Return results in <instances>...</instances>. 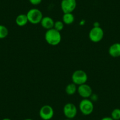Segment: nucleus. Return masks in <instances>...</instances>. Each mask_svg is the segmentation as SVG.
Masks as SVG:
<instances>
[{
  "label": "nucleus",
  "mask_w": 120,
  "mask_h": 120,
  "mask_svg": "<svg viewBox=\"0 0 120 120\" xmlns=\"http://www.w3.org/2000/svg\"><path fill=\"white\" fill-rule=\"evenodd\" d=\"M108 53L112 57L116 58L120 56V43L116 42L109 47Z\"/></svg>",
  "instance_id": "obj_10"
},
{
  "label": "nucleus",
  "mask_w": 120,
  "mask_h": 120,
  "mask_svg": "<svg viewBox=\"0 0 120 120\" xmlns=\"http://www.w3.org/2000/svg\"><path fill=\"white\" fill-rule=\"evenodd\" d=\"M63 113L67 118L72 119L77 114V108L74 104L69 102L67 103L63 108Z\"/></svg>",
  "instance_id": "obj_8"
},
{
  "label": "nucleus",
  "mask_w": 120,
  "mask_h": 120,
  "mask_svg": "<svg viewBox=\"0 0 120 120\" xmlns=\"http://www.w3.org/2000/svg\"><path fill=\"white\" fill-rule=\"evenodd\" d=\"M104 32L100 26H94L89 32V38L93 42H99L103 39Z\"/></svg>",
  "instance_id": "obj_5"
},
{
  "label": "nucleus",
  "mask_w": 120,
  "mask_h": 120,
  "mask_svg": "<svg viewBox=\"0 0 120 120\" xmlns=\"http://www.w3.org/2000/svg\"><path fill=\"white\" fill-rule=\"evenodd\" d=\"M8 30L4 25H0V39L5 38L8 35Z\"/></svg>",
  "instance_id": "obj_15"
},
{
  "label": "nucleus",
  "mask_w": 120,
  "mask_h": 120,
  "mask_svg": "<svg viewBox=\"0 0 120 120\" xmlns=\"http://www.w3.org/2000/svg\"><path fill=\"white\" fill-rule=\"evenodd\" d=\"M32 120V119H31V118H26V119H25V120Z\"/></svg>",
  "instance_id": "obj_22"
},
{
  "label": "nucleus",
  "mask_w": 120,
  "mask_h": 120,
  "mask_svg": "<svg viewBox=\"0 0 120 120\" xmlns=\"http://www.w3.org/2000/svg\"><path fill=\"white\" fill-rule=\"evenodd\" d=\"M71 120V119H68V118H66V119H65V120Z\"/></svg>",
  "instance_id": "obj_23"
},
{
  "label": "nucleus",
  "mask_w": 120,
  "mask_h": 120,
  "mask_svg": "<svg viewBox=\"0 0 120 120\" xmlns=\"http://www.w3.org/2000/svg\"><path fill=\"white\" fill-rule=\"evenodd\" d=\"M101 120H114L111 116H105L102 118Z\"/></svg>",
  "instance_id": "obj_20"
},
{
  "label": "nucleus",
  "mask_w": 120,
  "mask_h": 120,
  "mask_svg": "<svg viewBox=\"0 0 120 120\" xmlns=\"http://www.w3.org/2000/svg\"><path fill=\"white\" fill-rule=\"evenodd\" d=\"M77 91V85L74 84L73 82L70 83L67 85L65 88V92L68 95H72Z\"/></svg>",
  "instance_id": "obj_14"
},
{
  "label": "nucleus",
  "mask_w": 120,
  "mask_h": 120,
  "mask_svg": "<svg viewBox=\"0 0 120 120\" xmlns=\"http://www.w3.org/2000/svg\"><path fill=\"white\" fill-rule=\"evenodd\" d=\"M90 98H91V100L93 102H95L98 100V96L95 94H92V95H91Z\"/></svg>",
  "instance_id": "obj_19"
},
{
  "label": "nucleus",
  "mask_w": 120,
  "mask_h": 120,
  "mask_svg": "<svg viewBox=\"0 0 120 120\" xmlns=\"http://www.w3.org/2000/svg\"><path fill=\"white\" fill-rule=\"evenodd\" d=\"M45 40L46 42L51 45H57L61 41V34L60 31H58L53 28L46 31L45 34Z\"/></svg>",
  "instance_id": "obj_1"
},
{
  "label": "nucleus",
  "mask_w": 120,
  "mask_h": 120,
  "mask_svg": "<svg viewBox=\"0 0 120 120\" xmlns=\"http://www.w3.org/2000/svg\"></svg>",
  "instance_id": "obj_24"
},
{
  "label": "nucleus",
  "mask_w": 120,
  "mask_h": 120,
  "mask_svg": "<svg viewBox=\"0 0 120 120\" xmlns=\"http://www.w3.org/2000/svg\"><path fill=\"white\" fill-rule=\"evenodd\" d=\"M28 22V20L27 16H26V14H21L18 15L16 17L15 23L17 25H18V26H25V25L27 24Z\"/></svg>",
  "instance_id": "obj_12"
},
{
  "label": "nucleus",
  "mask_w": 120,
  "mask_h": 120,
  "mask_svg": "<svg viewBox=\"0 0 120 120\" xmlns=\"http://www.w3.org/2000/svg\"><path fill=\"white\" fill-rule=\"evenodd\" d=\"M77 92L83 98H88L93 93L91 87L86 83L78 85L77 87Z\"/></svg>",
  "instance_id": "obj_9"
},
{
  "label": "nucleus",
  "mask_w": 120,
  "mask_h": 120,
  "mask_svg": "<svg viewBox=\"0 0 120 120\" xmlns=\"http://www.w3.org/2000/svg\"><path fill=\"white\" fill-rule=\"evenodd\" d=\"M111 117L114 120H120V108H115L113 109L111 114Z\"/></svg>",
  "instance_id": "obj_16"
},
{
  "label": "nucleus",
  "mask_w": 120,
  "mask_h": 120,
  "mask_svg": "<svg viewBox=\"0 0 120 120\" xmlns=\"http://www.w3.org/2000/svg\"><path fill=\"white\" fill-rule=\"evenodd\" d=\"M72 81L77 85L85 84L88 80V75L86 72L82 70L75 71L71 76Z\"/></svg>",
  "instance_id": "obj_4"
},
{
  "label": "nucleus",
  "mask_w": 120,
  "mask_h": 120,
  "mask_svg": "<svg viewBox=\"0 0 120 120\" xmlns=\"http://www.w3.org/2000/svg\"><path fill=\"white\" fill-rule=\"evenodd\" d=\"M77 7L76 0H62L61 8L64 13H72Z\"/></svg>",
  "instance_id": "obj_7"
},
{
  "label": "nucleus",
  "mask_w": 120,
  "mask_h": 120,
  "mask_svg": "<svg viewBox=\"0 0 120 120\" xmlns=\"http://www.w3.org/2000/svg\"><path fill=\"white\" fill-rule=\"evenodd\" d=\"M28 22L32 24H38L41 22L43 15L42 12L37 8L30 9L26 13Z\"/></svg>",
  "instance_id": "obj_2"
},
{
  "label": "nucleus",
  "mask_w": 120,
  "mask_h": 120,
  "mask_svg": "<svg viewBox=\"0 0 120 120\" xmlns=\"http://www.w3.org/2000/svg\"><path fill=\"white\" fill-rule=\"evenodd\" d=\"M29 1L32 5H37L42 2V0H29Z\"/></svg>",
  "instance_id": "obj_18"
},
{
  "label": "nucleus",
  "mask_w": 120,
  "mask_h": 120,
  "mask_svg": "<svg viewBox=\"0 0 120 120\" xmlns=\"http://www.w3.org/2000/svg\"><path fill=\"white\" fill-rule=\"evenodd\" d=\"M54 21L50 17H43L40 24L44 28L48 30L54 28Z\"/></svg>",
  "instance_id": "obj_11"
},
{
  "label": "nucleus",
  "mask_w": 120,
  "mask_h": 120,
  "mask_svg": "<svg viewBox=\"0 0 120 120\" xmlns=\"http://www.w3.org/2000/svg\"><path fill=\"white\" fill-rule=\"evenodd\" d=\"M64 24L61 21H56L54 22V28L57 30L58 31H61L62 30L64 29Z\"/></svg>",
  "instance_id": "obj_17"
},
{
  "label": "nucleus",
  "mask_w": 120,
  "mask_h": 120,
  "mask_svg": "<svg viewBox=\"0 0 120 120\" xmlns=\"http://www.w3.org/2000/svg\"><path fill=\"white\" fill-rule=\"evenodd\" d=\"M54 115V109L49 105H43L40 109L39 115L43 120H50Z\"/></svg>",
  "instance_id": "obj_6"
},
{
  "label": "nucleus",
  "mask_w": 120,
  "mask_h": 120,
  "mask_svg": "<svg viewBox=\"0 0 120 120\" xmlns=\"http://www.w3.org/2000/svg\"><path fill=\"white\" fill-rule=\"evenodd\" d=\"M2 120H11V119H10V118H5L3 119Z\"/></svg>",
  "instance_id": "obj_21"
},
{
  "label": "nucleus",
  "mask_w": 120,
  "mask_h": 120,
  "mask_svg": "<svg viewBox=\"0 0 120 120\" xmlns=\"http://www.w3.org/2000/svg\"><path fill=\"white\" fill-rule=\"evenodd\" d=\"M94 104L88 98H83L79 104V109L81 112L84 115H89L94 111Z\"/></svg>",
  "instance_id": "obj_3"
},
{
  "label": "nucleus",
  "mask_w": 120,
  "mask_h": 120,
  "mask_svg": "<svg viewBox=\"0 0 120 120\" xmlns=\"http://www.w3.org/2000/svg\"><path fill=\"white\" fill-rule=\"evenodd\" d=\"M75 20L74 15L72 13H64L63 16V22L64 24L70 25L74 22Z\"/></svg>",
  "instance_id": "obj_13"
}]
</instances>
